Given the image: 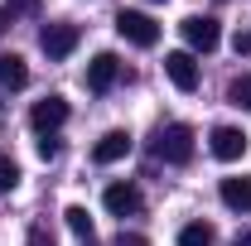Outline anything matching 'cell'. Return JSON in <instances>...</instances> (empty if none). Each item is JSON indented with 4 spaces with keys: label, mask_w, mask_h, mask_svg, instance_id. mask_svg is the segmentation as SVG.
<instances>
[{
    "label": "cell",
    "mask_w": 251,
    "mask_h": 246,
    "mask_svg": "<svg viewBox=\"0 0 251 246\" xmlns=\"http://www.w3.org/2000/svg\"><path fill=\"white\" fill-rule=\"evenodd\" d=\"M155 154L164 159V164H188V159H193V130H188L184 121L164 125L159 140H155Z\"/></svg>",
    "instance_id": "obj_1"
},
{
    "label": "cell",
    "mask_w": 251,
    "mask_h": 246,
    "mask_svg": "<svg viewBox=\"0 0 251 246\" xmlns=\"http://www.w3.org/2000/svg\"><path fill=\"white\" fill-rule=\"evenodd\" d=\"M116 34H121L126 44H135V49H155L159 44V25L150 15H140V10H121L116 15Z\"/></svg>",
    "instance_id": "obj_2"
},
{
    "label": "cell",
    "mask_w": 251,
    "mask_h": 246,
    "mask_svg": "<svg viewBox=\"0 0 251 246\" xmlns=\"http://www.w3.org/2000/svg\"><path fill=\"white\" fill-rule=\"evenodd\" d=\"M179 29H184V39H188L193 53H213V49L222 44V25L213 20V15H188Z\"/></svg>",
    "instance_id": "obj_3"
},
{
    "label": "cell",
    "mask_w": 251,
    "mask_h": 246,
    "mask_svg": "<svg viewBox=\"0 0 251 246\" xmlns=\"http://www.w3.org/2000/svg\"><path fill=\"white\" fill-rule=\"evenodd\" d=\"M77 39H82V29H77V25H68V20H58V25H44V34H39V49L58 63V58H68V53L77 49Z\"/></svg>",
    "instance_id": "obj_4"
},
{
    "label": "cell",
    "mask_w": 251,
    "mask_h": 246,
    "mask_svg": "<svg viewBox=\"0 0 251 246\" xmlns=\"http://www.w3.org/2000/svg\"><path fill=\"white\" fill-rule=\"evenodd\" d=\"M208 150H213V159H222V164H237V159L247 154V135H242L237 125H218V130L208 135Z\"/></svg>",
    "instance_id": "obj_5"
},
{
    "label": "cell",
    "mask_w": 251,
    "mask_h": 246,
    "mask_svg": "<svg viewBox=\"0 0 251 246\" xmlns=\"http://www.w3.org/2000/svg\"><path fill=\"white\" fill-rule=\"evenodd\" d=\"M164 73H169V82H174L179 92H193V87H198V58H193L188 49L164 53Z\"/></svg>",
    "instance_id": "obj_6"
},
{
    "label": "cell",
    "mask_w": 251,
    "mask_h": 246,
    "mask_svg": "<svg viewBox=\"0 0 251 246\" xmlns=\"http://www.w3.org/2000/svg\"><path fill=\"white\" fill-rule=\"evenodd\" d=\"M63 121H68V101H63V97H44V101L29 106V125L39 130V135H53Z\"/></svg>",
    "instance_id": "obj_7"
},
{
    "label": "cell",
    "mask_w": 251,
    "mask_h": 246,
    "mask_svg": "<svg viewBox=\"0 0 251 246\" xmlns=\"http://www.w3.org/2000/svg\"><path fill=\"white\" fill-rule=\"evenodd\" d=\"M116 77H121V58L116 53H97L87 63V92H111Z\"/></svg>",
    "instance_id": "obj_8"
},
{
    "label": "cell",
    "mask_w": 251,
    "mask_h": 246,
    "mask_svg": "<svg viewBox=\"0 0 251 246\" xmlns=\"http://www.w3.org/2000/svg\"><path fill=\"white\" fill-rule=\"evenodd\" d=\"M101 203H106V213L130 217V213H140V188H135V184H106Z\"/></svg>",
    "instance_id": "obj_9"
},
{
    "label": "cell",
    "mask_w": 251,
    "mask_h": 246,
    "mask_svg": "<svg viewBox=\"0 0 251 246\" xmlns=\"http://www.w3.org/2000/svg\"><path fill=\"white\" fill-rule=\"evenodd\" d=\"M126 154H130V135H126V130H106V135L92 145L97 164H116V159H126Z\"/></svg>",
    "instance_id": "obj_10"
},
{
    "label": "cell",
    "mask_w": 251,
    "mask_h": 246,
    "mask_svg": "<svg viewBox=\"0 0 251 246\" xmlns=\"http://www.w3.org/2000/svg\"><path fill=\"white\" fill-rule=\"evenodd\" d=\"M218 193H222V203L232 208V213H251V179H222L218 184Z\"/></svg>",
    "instance_id": "obj_11"
},
{
    "label": "cell",
    "mask_w": 251,
    "mask_h": 246,
    "mask_svg": "<svg viewBox=\"0 0 251 246\" xmlns=\"http://www.w3.org/2000/svg\"><path fill=\"white\" fill-rule=\"evenodd\" d=\"M29 82V63L20 53H0V87H25Z\"/></svg>",
    "instance_id": "obj_12"
},
{
    "label": "cell",
    "mask_w": 251,
    "mask_h": 246,
    "mask_svg": "<svg viewBox=\"0 0 251 246\" xmlns=\"http://www.w3.org/2000/svg\"><path fill=\"white\" fill-rule=\"evenodd\" d=\"M213 242H218V232L208 222H188L184 232H179V246H213Z\"/></svg>",
    "instance_id": "obj_13"
},
{
    "label": "cell",
    "mask_w": 251,
    "mask_h": 246,
    "mask_svg": "<svg viewBox=\"0 0 251 246\" xmlns=\"http://www.w3.org/2000/svg\"><path fill=\"white\" fill-rule=\"evenodd\" d=\"M63 217H68V227H73L82 242H92V217H87V208H77V203H73V208H68Z\"/></svg>",
    "instance_id": "obj_14"
},
{
    "label": "cell",
    "mask_w": 251,
    "mask_h": 246,
    "mask_svg": "<svg viewBox=\"0 0 251 246\" xmlns=\"http://www.w3.org/2000/svg\"><path fill=\"white\" fill-rule=\"evenodd\" d=\"M227 101H232V106H247V111H251V73H247V77H237V82L227 87Z\"/></svg>",
    "instance_id": "obj_15"
},
{
    "label": "cell",
    "mask_w": 251,
    "mask_h": 246,
    "mask_svg": "<svg viewBox=\"0 0 251 246\" xmlns=\"http://www.w3.org/2000/svg\"><path fill=\"white\" fill-rule=\"evenodd\" d=\"M0 15H5V20L15 25L20 15H39V0H5V10H0Z\"/></svg>",
    "instance_id": "obj_16"
},
{
    "label": "cell",
    "mask_w": 251,
    "mask_h": 246,
    "mask_svg": "<svg viewBox=\"0 0 251 246\" xmlns=\"http://www.w3.org/2000/svg\"><path fill=\"white\" fill-rule=\"evenodd\" d=\"M15 184H20V164H15L10 154H0V193H10Z\"/></svg>",
    "instance_id": "obj_17"
},
{
    "label": "cell",
    "mask_w": 251,
    "mask_h": 246,
    "mask_svg": "<svg viewBox=\"0 0 251 246\" xmlns=\"http://www.w3.org/2000/svg\"><path fill=\"white\" fill-rule=\"evenodd\" d=\"M111 246H150V237H140V232H121Z\"/></svg>",
    "instance_id": "obj_18"
},
{
    "label": "cell",
    "mask_w": 251,
    "mask_h": 246,
    "mask_svg": "<svg viewBox=\"0 0 251 246\" xmlns=\"http://www.w3.org/2000/svg\"><path fill=\"white\" fill-rule=\"evenodd\" d=\"M39 159H58V140H53V135L39 140Z\"/></svg>",
    "instance_id": "obj_19"
},
{
    "label": "cell",
    "mask_w": 251,
    "mask_h": 246,
    "mask_svg": "<svg viewBox=\"0 0 251 246\" xmlns=\"http://www.w3.org/2000/svg\"><path fill=\"white\" fill-rule=\"evenodd\" d=\"M29 246H53V237H49L44 227H29Z\"/></svg>",
    "instance_id": "obj_20"
},
{
    "label": "cell",
    "mask_w": 251,
    "mask_h": 246,
    "mask_svg": "<svg viewBox=\"0 0 251 246\" xmlns=\"http://www.w3.org/2000/svg\"><path fill=\"white\" fill-rule=\"evenodd\" d=\"M232 49H237V53H251V34H237V39H232Z\"/></svg>",
    "instance_id": "obj_21"
},
{
    "label": "cell",
    "mask_w": 251,
    "mask_h": 246,
    "mask_svg": "<svg viewBox=\"0 0 251 246\" xmlns=\"http://www.w3.org/2000/svg\"><path fill=\"white\" fill-rule=\"evenodd\" d=\"M237 246H251V232H237Z\"/></svg>",
    "instance_id": "obj_22"
},
{
    "label": "cell",
    "mask_w": 251,
    "mask_h": 246,
    "mask_svg": "<svg viewBox=\"0 0 251 246\" xmlns=\"http://www.w3.org/2000/svg\"><path fill=\"white\" fill-rule=\"evenodd\" d=\"M5 25H10V20H5V15H0V34H5Z\"/></svg>",
    "instance_id": "obj_23"
}]
</instances>
